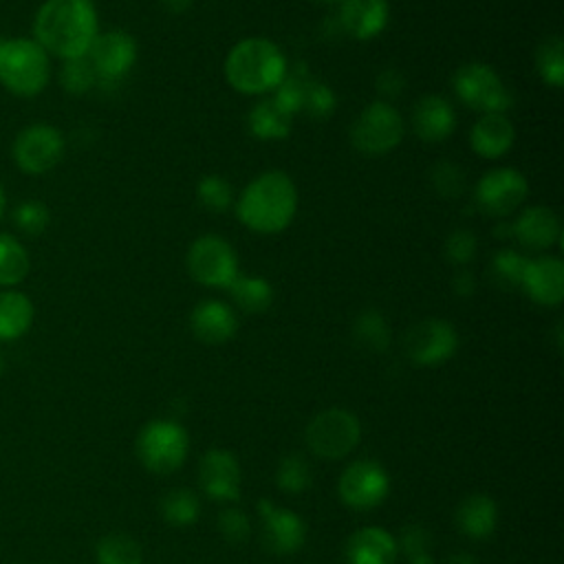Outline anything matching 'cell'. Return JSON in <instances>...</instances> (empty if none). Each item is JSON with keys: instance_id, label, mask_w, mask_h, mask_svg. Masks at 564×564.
<instances>
[{"instance_id": "cell-3", "label": "cell", "mask_w": 564, "mask_h": 564, "mask_svg": "<svg viewBox=\"0 0 564 564\" xmlns=\"http://www.w3.org/2000/svg\"><path fill=\"white\" fill-rule=\"evenodd\" d=\"M286 77V57L267 37H245L227 53L225 79L242 95H264L275 90Z\"/></svg>"}, {"instance_id": "cell-7", "label": "cell", "mask_w": 564, "mask_h": 564, "mask_svg": "<svg viewBox=\"0 0 564 564\" xmlns=\"http://www.w3.org/2000/svg\"><path fill=\"white\" fill-rule=\"evenodd\" d=\"M187 432L176 421H150L139 438V460L154 474L176 471L187 456Z\"/></svg>"}, {"instance_id": "cell-2", "label": "cell", "mask_w": 564, "mask_h": 564, "mask_svg": "<svg viewBox=\"0 0 564 564\" xmlns=\"http://www.w3.org/2000/svg\"><path fill=\"white\" fill-rule=\"evenodd\" d=\"M297 212V189L278 170L256 176L240 194L236 214L245 227L258 234H280Z\"/></svg>"}, {"instance_id": "cell-47", "label": "cell", "mask_w": 564, "mask_h": 564, "mask_svg": "<svg viewBox=\"0 0 564 564\" xmlns=\"http://www.w3.org/2000/svg\"><path fill=\"white\" fill-rule=\"evenodd\" d=\"M447 564H476V562H474V557H469L467 553H458V555H452V557L447 560Z\"/></svg>"}, {"instance_id": "cell-48", "label": "cell", "mask_w": 564, "mask_h": 564, "mask_svg": "<svg viewBox=\"0 0 564 564\" xmlns=\"http://www.w3.org/2000/svg\"><path fill=\"white\" fill-rule=\"evenodd\" d=\"M2 212H4V194H2V187H0V218H2Z\"/></svg>"}, {"instance_id": "cell-11", "label": "cell", "mask_w": 564, "mask_h": 564, "mask_svg": "<svg viewBox=\"0 0 564 564\" xmlns=\"http://www.w3.org/2000/svg\"><path fill=\"white\" fill-rule=\"evenodd\" d=\"M64 154V139L57 128L46 123H35L24 128L15 143L13 156L22 172L44 174L57 165Z\"/></svg>"}, {"instance_id": "cell-37", "label": "cell", "mask_w": 564, "mask_h": 564, "mask_svg": "<svg viewBox=\"0 0 564 564\" xmlns=\"http://www.w3.org/2000/svg\"><path fill=\"white\" fill-rule=\"evenodd\" d=\"M304 88H306V79L295 77V75H286L280 86L275 88V95L271 97L289 117H293L295 112L302 110V101H304Z\"/></svg>"}, {"instance_id": "cell-21", "label": "cell", "mask_w": 564, "mask_h": 564, "mask_svg": "<svg viewBox=\"0 0 564 564\" xmlns=\"http://www.w3.org/2000/svg\"><path fill=\"white\" fill-rule=\"evenodd\" d=\"M194 335L205 344H225L236 335V313L220 300L200 302L189 317Z\"/></svg>"}, {"instance_id": "cell-32", "label": "cell", "mask_w": 564, "mask_h": 564, "mask_svg": "<svg viewBox=\"0 0 564 564\" xmlns=\"http://www.w3.org/2000/svg\"><path fill=\"white\" fill-rule=\"evenodd\" d=\"M355 337L364 348L381 352L390 344V328L381 313L368 308L355 322Z\"/></svg>"}, {"instance_id": "cell-18", "label": "cell", "mask_w": 564, "mask_h": 564, "mask_svg": "<svg viewBox=\"0 0 564 564\" xmlns=\"http://www.w3.org/2000/svg\"><path fill=\"white\" fill-rule=\"evenodd\" d=\"M388 0H341L339 24L355 40H372L388 24Z\"/></svg>"}, {"instance_id": "cell-42", "label": "cell", "mask_w": 564, "mask_h": 564, "mask_svg": "<svg viewBox=\"0 0 564 564\" xmlns=\"http://www.w3.org/2000/svg\"><path fill=\"white\" fill-rule=\"evenodd\" d=\"M463 183H465L463 172H460L456 165H449V163L436 165V170H434V185H436V189H438L443 196L460 194Z\"/></svg>"}, {"instance_id": "cell-4", "label": "cell", "mask_w": 564, "mask_h": 564, "mask_svg": "<svg viewBox=\"0 0 564 564\" xmlns=\"http://www.w3.org/2000/svg\"><path fill=\"white\" fill-rule=\"evenodd\" d=\"M0 82L15 95H37L48 82V55L26 37L0 40Z\"/></svg>"}, {"instance_id": "cell-30", "label": "cell", "mask_w": 564, "mask_h": 564, "mask_svg": "<svg viewBox=\"0 0 564 564\" xmlns=\"http://www.w3.org/2000/svg\"><path fill=\"white\" fill-rule=\"evenodd\" d=\"M535 66L540 77L555 88L564 86V44L560 35L546 37L538 53H535Z\"/></svg>"}, {"instance_id": "cell-26", "label": "cell", "mask_w": 564, "mask_h": 564, "mask_svg": "<svg viewBox=\"0 0 564 564\" xmlns=\"http://www.w3.org/2000/svg\"><path fill=\"white\" fill-rule=\"evenodd\" d=\"M291 119L273 99L258 101L249 112V130L256 139L275 141L284 139L291 130Z\"/></svg>"}, {"instance_id": "cell-1", "label": "cell", "mask_w": 564, "mask_h": 564, "mask_svg": "<svg viewBox=\"0 0 564 564\" xmlns=\"http://www.w3.org/2000/svg\"><path fill=\"white\" fill-rule=\"evenodd\" d=\"M35 42L64 59L84 57L97 37L93 0H46L35 15Z\"/></svg>"}, {"instance_id": "cell-35", "label": "cell", "mask_w": 564, "mask_h": 564, "mask_svg": "<svg viewBox=\"0 0 564 564\" xmlns=\"http://www.w3.org/2000/svg\"><path fill=\"white\" fill-rule=\"evenodd\" d=\"M196 196L205 209L225 212L231 205V185L223 176L209 174L198 181Z\"/></svg>"}, {"instance_id": "cell-50", "label": "cell", "mask_w": 564, "mask_h": 564, "mask_svg": "<svg viewBox=\"0 0 564 564\" xmlns=\"http://www.w3.org/2000/svg\"><path fill=\"white\" fill-rule=\"evenodd\" d=\"M2 366H4V364H2V355H0V375H2Z\"/></svg>"}, {"instance_id": "cell-14", "label": "cell", "mask_w": 564, "mask_h": 564, "mask_svg": "<svg viewBox=\"0 0 564 564\" xmlns=\"http://www.w3.org/2000/svg\"><path fill=\"white\" fill-rule=\"evenodd\" d=\"M86 57L95 68L97 79H121L137 62V42L123 31L97 33Z\"/></svg>"}, {"instance_id": "cell-5", "label": "cell", "mask_w": 564, "mask_h": 564, "mask_svg": "<svg viewBox=\"0 0 564 564\" xmlns=\"http://www.w3.org/2000/svg\"><path fill=\"white\" fill-rule=\"evenodd\" d=\"M403 139V119L388 101L368 104L350 128L355 150L366 156H381L392 152Z\"/></svg>"}, {"instance_id": "cell-25", "label": "cell", "mask_w": 564, "mask_h": 564, "mask_svg": "<svg viewBox=\"0 0 564 564\" xmlns=\"http://www.w3.org/2000/svg\"><path fill=\"white\" fill-rule=\"evenodd\" d=\"M33 322V304L24 293H0V339L22 337Z\"/></svg>"}, {"instance_id": "cell-15", "label": "cell", "mask_w": 564, "mask_h": 564, "mask_svg": "<svg viewBox=\"0 0 564 564\" xmlns=\"http://www.w3.org/2000/svg\"><path fill=\"white\" fill-rule=\"evenodd\" d=\"M258 509L262 518V542L271 553L286 555L304 544L306 529L293 511L275 507L271 500H260Z\"/></svg>"}, {"instance_id": "cell-20", "label": "cell", "mask_w": 564, "mask_h": 564, "mask_svg": "<svg viewBox=\"0 0 564 564\" xmlns=\"http://www.w3.org/2000/svg\"><path fill=\"white\" fill-rule=\"evenodd\" d=\"M456 115L447 99L438 95H425L414 104L412 128L419 139L436 143L454 132Z\"/></svg>"}, {"instance_id": "cell-10", "label": "cell", "mask_w": 564, "mask_h": 564, "mask_svg": "<svg viewBox=\"0 0 564 564\" xmlns=\"http://www.w3.org/2000/svg\"><path fill=\"white\" fill-rule=\"evenodd\" d=\"M408 357L419 366H438L447 361L458 346V335L454 326L445 319H423L416 322L403 339Z\"/></svg>"}, {"instance_id": "cell-28", "label": "cell", "mask_w": 564, "mask_h": 564, "mask_svg": "<svg viewBox=\"0 0 564 564\" xmlns=\"http://www.w3.org/2000/svg\"><path fill=\"white\" fill-rule=\"evenodd\" d=\"M97 564H143V553L130 535L110 533L97 544Z\"/></svg>"}, {"instance_id": "cell-38", "label": "cell", "mask_w": 564, "mask_h": 564, "mask_svg": "<svg viewBox=\"0 0 564 564\" xmlns=\"http://www.w3.org/2000/svg\"><path fill=\"white\" fill-rule=\"evenodd\" d=\"M15 225L24 231V234H31V236H37L46 229L48 225V209L44 203L40 200H26L22 205H18L15 214Z\"/></svg>"}, {"instance_id": "cell-36", "label": "cell", "mask_w": 564, "mask_h": 564, "mask_svg": "<svg viewBox=\"0 0 564 564\" xmlns=\"http://www.w3.org/2000/svg\"><path fill=\"white\" fill-rule=\"evenodd\" d=\"M333 108H335V93L326 84H322V82H308L306 79L302 110L308 117L324 119V117H328L333 112Z\"/></svg>"}, {"instance_id": "cell-44", "label": "cell", "mask_w": 564, "mask_h": 564, "mask_svg": "<svg viewBox=\"0 0 564 564\" xmlns=\"http://www.w3.org/2000/svg\"><path fill=\"white\" fill-rule=\"evenodd\" d=\"M403 86H405V79H403V75H401L399 70H394V68H386V70L379 73V77H377V90H379L383 97H394V95H399V93L403 90Z\"/></svg>"}, {"instance_id": "cell-39", "label": "cell", "mask_w": 564, "mask_h": 564, "mask_svg": "<svg viewBox=\"0 0 564 564\" xmlns=\"http://www.w3.org/2000/svg\"><path fill=\"white\" fill-rule=\"evenodd\" d=\"M527 264H529V258L513 249H502L494 256V269L498 278H502L507 284H513V286H520Z\"/></svg>"}, {"instance_id": "cell-45", "label": "cell", "mask_w": 564, "mask_h": 564, "mask_svg": "<svg viewBox=\"0 0 564 564\" xmlns=\"http://www.w3.org/2000/svg\"><path fill=\"white\" fill-rule=\"evenodd\" d=\"M454 289L456 293L460 295H469L474 291V278L469 271H460L456 278H454Z\"/></svg>"}, {"instance_id": "cell-8", "label": "cell", "mask_w": 564, "mask_h": 564, "mask_svg": "<svg viewBox=\"0 0 564 564\" xmlns=\"http://www.w3.org/2000/svg\"><path fill=\"white\" fill-rule=\"evenodd\" d=\"M187 271L196 282L205 286L229 289V284L238 278V258L227 240L207 234L189 245Z\"/></svg>"}, {"instance_id": "cell-29", "label": "cell", "mask_w": 564, "mask_h": 564, "mask_svg": "<svg viewBox=\"0 0 564 564\" xmlns=\"http://www.w3.org/2000/svg\"><path fill=\"white\" fill-rule=\"evenodd\" d=\"M29 273L26 249L9 236H0V286H13Z\"/></svg>"}, {"instance_id": "cell-46", "label": "cell", "mask_w": 564, "mask_h": 564, "mask_svg": "<svg viewBox=\"0 0 564 564\" xmlns=\"http://www.w3.org/2000/svg\"><path fill=\"white\" fill-rule=\"evenodd\" d=\"M161 4H163L170 13H183L185 9H189L192 0H161Z\"/></svg>"}, {"instance_id": "cell-16", "label": "cell", "mask_w": 564, "mask_h": 564, "mask_svg": "<svg viewBox=\"0 0 564 564\" xmlns=\"http://www.w3.org/2000/svg\"><path fill=\"white\" fill-rule=\"evenodd\" d=\"M520 289L542 306H557L564 297V262L555 256L529 258Z\"/></svg>"}, {"instance_id": "cell-24", "label": "cell", "mask_w": 564, "mask_h": 564, "mask_svg": "<svg viewBox=\"0 0 564 564\" xmlns=\"http://www.w3.org/2000/svg\"><path fill=\"white\" fill-rule=\"evenodd\" d=\"M456 522L460 531L474 540L487 538L494 533L498 522V507L485 494H471L465 498L456 511Z\"/></svg>"}, {"instance_id": "cell-13", "label": "cell", "mask_w": 564, "mask_h": 564, "mask_svg": "<svg viewBox=\"0 0 564 564\" xmlns=\"http://www.w3.org/2000/svg\"><path fill=\"white\" fill-rule=\"evenodd\" d=\"M386 469L375 460H357L339 478V496L352 509L377 507L388 494Z\"/></svg>"}, {"instance_id": "cell-19", "label": "cell", "mask_w": 564, "mask_h": 564, "mask_svg": "<svg viewBox=\"0 0 564 564\" xmlns=\"http://www.w3.org/2000/svg\"><path fill=\"white\" fill-rule=\"evenodd\" d=\"M516 130L505 112H485L469 132L471 150L482 159H500L511 150Z\"/></svg>"}, {"instance_id": "cell-23", "label": "cell", "mask_w": 564, "mask_h": 564, "mask_svg": "<svg viewBox=\"0 0 564 564\" xmlns=\"http://www.w3.org/2000/svg\"><path fill=\"white\" fill-rule=\"evenodd\" d=\"M399 544L379 527H364L348 540L346 557L350 564H394Z\"/></svg>"}, {"instance_id": "cell-12", "label": "cell", "mask_w": 564, "mask_h": 564, "mask_svg": "<svg viewBox=\"0 0 564 564\" xmlns=\"http://www.w3.org/2000/svg\"><path fill=\"white\" fill-rule=\"evenodd\" d=\"M529 194L524 174L513 167H500L487 172L476 185L478 205L491 216L511 214Z\"/></svg>"}, {"instance_id": "cell-17", "label": "cell", "mask_w": 564, "mask_h": 564, "mask_svg": "<svg viewBox=\"0 0 564 564\" xmlns=\"http://www.w3.org/2000/svg\"><path fill=\"white\" fill-rule=\"evenodd\" d=\"M200 485L216 500H236L240 494V467L227 449H209L200 458Z\"/></svg>"}, {"instance_id": "cell-33", "label": "cell", "mask_w": 564, "mask_h": 564, "mask_svg": "<svg viewBox=\"0 0 564 564\" xmlns=\"http://www.w3.org/2000/svg\"><path fill=\"white\" fill-rule=\"evenodd\" d=\"M278 487L289 494H302L311 485V467L302 454H289L280 460L275 471Z\"/></svg>"}, {"instance_id": "cell-43", "label": "cell", "mask_w": 564, "mask_h": 564, "mask_svg": "<svg viewBox=\"0 0 564 564\" xmlns=\"http://www.w3.org/2000/svg\"><path fill=\"white\" fill-rule=\"evenodd\" d=\"M401 546L410 557L425 555L427 546H430V533L421 527H408L401 535Z\"/></svg>"}, {"instance_id": "cell-49", "label": "cell", "mask_w": 564, "mask_h": 564, "mask_svg": "<svg viewBox=\"0 0 564 564\" xmlns=\"http://www.w3.org/2000/svg\"><path fill=\"white\" fill-rule=\"evenodd\" d=\"M319 2H324V4H335V2H341V0H319Z\"/></svg>"}, {"instance_id": "cell-31", "label": "cell", "mask_w": 564, "mask_h": 564, "mask_svg": "<svg viewBox=\"0 0 564 564\" xmlns=\"http://www.w3.org/2000/svg\"><path fill=\"white\" fill-rule=\"evenodd\" d=\"M161 513L170 524L187 527L200 513V502L189 489H170L161 500Z\"/></svg>"}, {"instance_id": "cell-9", "label": "cell", "mask_w": 564, "mask_h": 564, "mask_svg": "<svg viewBox=\"0 0 564 564\" xmlns=\"http://www.w3.org/2000/svg\"><path fill=\"white\" fill-rule=\"evenodd\" d=\"M456 95L474 110L485 112H505L511 106V95L498 73L482 64L469 62L460 66L454 75Z\"/></svg>"}, {"instance_id": "cell-34", "label": "cell", "mask_w": 564, "mask_h": 564, "mask_svg": "<svg viewBox=\"0 0 564 564\" xmlns=\"http://www.w3.org/2000/svg\"><path fill=\"white\" fill-rule=\"evenodd\" d=\"M97 73L90 66L88 57H75L66 59L62 66V86L73 95H84L97 84Z\"/></svg>"}, {"instance_id": "cell-40", "label": "cell", "mask_w": 564, "mask_h": 564, "mask_svg": "<svg viewBox=\"0 0 564 564\" xmlns=\"http://www.w3.org/2000/svg\"><path fill=\"white\" fill-rule=\"evenodd\" d=\"M476 247H478L476 236L469 229H458V231L449 234L447 245H445V253H447L449 262L467 264V262H471V258L476 253Z\"/></svg>"}, {"instance_id": "cell-27", "label": "cell", "mask_w": 564, "mask_h": 564, "mask_svg": "<svg viewBox=\"0 0 564 564\" xmlns=\"http://www.w3.org/2000/svg\"><path fill=\"white\" fill-rule=\"evenodd\" d=\"M229 293L245 313H264L273 302V289L264 278L238 275L229 284Z\"/></svg>"}, {"instance_id": "cell-6", "label": "cell", "mask_w": 564, "mask_h": 564, "mask_svg": "<svg viewBox=\"0 0 564 564\" xmlns=\"http://www.w3.org/2000/svg\"><path fill=\"white\" fill-rule=\"evenodd\" d=\"M361 438L359 419L344 410L330 408L311 419L306 427V443L311 452L324 460H337L348 456Z\"/></svg>"}, {"instance_id": "cell-22", "label": "cell", "mask_w": 564, "mask_h": 564, "mask_svg": "<svg viewBox=\"0 0 564 564\" xmlns=\"http://www.w3.org/2000/svg\"><path fill=\"white\" fill-rule=\"evenodd\" d=\"M513 236L529 249H549L562 236L560 216L544 205L529 207L513 223Z\"/></svg>"}, {"instance_id": "cell-41", "label": "cell", "mask_w": 564, "mask_h": 564, "mask_svg": "<svg viewBox=\"0 0 564 564\" xmlns=\"http://www.w3.org/2000/svg\"><path fill=\"white\" fill-rule=\"evenodd\" d=\"M218 529L231 544H240L249 538V520L240 509H225L218 518Z\"/></svg>"}]
</instances>
